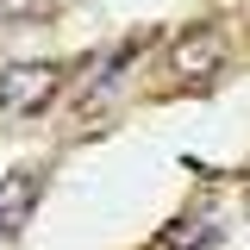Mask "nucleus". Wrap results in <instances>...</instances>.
I'll list each match as a JSON object with an SVG mask.
<instances>
[{
	"mask_svg": "<svg viewBox=\"0 0 250 250\" xmlns=\"http://www.w3.org/2000/svg\"><path fill=\"white\" fill-rule=\"evenodd\" d=\"M50 94H57V69H50V62H19V69H6V82H0V100H6L13 113H38Z\"/></svg>",
	"mask_w": 250,
	"mask_h": 250,
	"instance_id": "nucleus-1",
	"label": "nucleus"
},
{
	"mask_svg": "<svg viewBox=\"0 0 250 250\" xmlns=\"http://www.w3.org/2000/svg\"><path fill=\"white\" fill-rule=\"evenodd\" d=\"M175 62H182V69H200V62H219V38H213V31H194V38H188L182 50H175Z\"/></svg>",
	"mask_w": 250,
	"mask_h": 250,
	"instance_id": "nucleus-2",
	"label": "nucleus"
}]
</instances>
